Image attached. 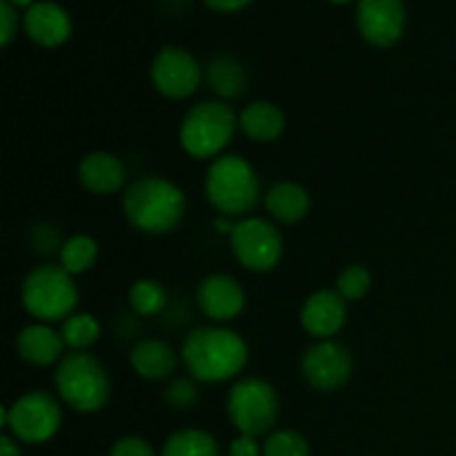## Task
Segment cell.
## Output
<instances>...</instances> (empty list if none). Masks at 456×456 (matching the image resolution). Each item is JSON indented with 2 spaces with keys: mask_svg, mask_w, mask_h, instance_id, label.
<instances>
[{
  "mask_svg": "<svg viewBox=\"0 0 456 456\" xmlns=\"http://www.w3.org/2000/svg\"><path fill=\"white\" fill-rule=\"evenodd\" d=\"M203 80L200 62L183 47H163L151 62V83L156 92L169 101H185L199 89Z\"/></svg>",
  "mask_w": 456,
  "mask_h": 456,
  "instance_id": "30bf717a",
  "label": "cell"
},
{
  "mask_svg": "<svg viewBox=\"0 0 456 456\" xmlns=\"http://www.w3.org/2000/svg\"><path fill=\"white\" fill-rule=\"evenodd\" d=\"M301 370L314 390L334 392L346 386L354 370V359L343 343L319 341L303 354Z\"/></svg>",
  "mask_w": 456,
  "mask_h": 456,
  "instance_id": "8fae6325",
  "label": "cell"
},
{
  "mask_svg": "<svg viewBox=\"0 0 456 456\" xmlns=\"http://www.w3.org/2000/svg\"><path fill=\"white\" fill-rule=\"evenodd\" d=\"M370 288H372V274L365 265H347L337 276V292L347 303L361 301L370 292Z\"/></svg>",
  "mask_w": 456,
  "mask_h": 456,
  "instance_id": "484cf974",
  "label": "cell"
},
{
  "mask_svg": "<svg viewBox=\"0 0 456 456\" xmlns=\"http://www.w3.org/2000/svg\"><path fill=\"white\" fill-rule=\"evenodd\" d=\"M18 34V9L9 0H0V43L7 47Z\"/></svg>",
  "mask_w": 456,
  "mask_h": 456,
  "instance_id": "f1b7e54d",
  "label": "cell"
},
{
  "mask_svg": "<svg viewBox=\"0 0 456 456\" xmlns=\"http://www.w3.org/2000/svg\"><path fill=\"white\" fill-rule=\"evenodd\" d=\"M129 365L147 381H165L176 372L178 356L172 346L160 338H142L129 352Z\"/></svg>",
  "mask_w": 456,
  "mask_h": 456,
  "instance_id": "ac0fdd59",
  "label": "cell"
},
{
  "mask_svg": "<svg viewBox=\"0 0 456 456\" xmlns=\"http://www.w3.org/2000/svg\"><path fill=\"white\" fill-rule=\"evenodd\" d=\"M265 208L274 221L285 223V225H294V223H301L303 218L310 214L312 199L303 185L283 181L276 183V185L267 191Z\"/></svg>",
  "mask_w": 456,
  "mask_h": 456,
  "instance_id": "d6986e66",
  "label": "cell"
},
{
  "mask_svg": "<svg viewBox=\"0 0 456 456\" xmlns=\"http://www.w3.org/2000/svg\"><path fill=\"white\" fill-rule=\"evenodd\" d=\"M205 76H208V85L212 87V92H216L221 98H239L248 85V71L240 65L239 58L230 56V53L214 56L205 69Z\"/></svg>",
  "mask_w": 456,
  "mask_h": 456,
  "instance_id": "44dd1931",
  "label": "cell"
},
{
  "mask_svg": "<svg viewBox=\"0 0 456 456\" xmlns=\"http://www.w3.org/2000/svg\"><path fill=\"white\" fill-rule=\"evenodd\" d=\"M80 185L96 196L116 194L125 187L127 169L118 156L110 151H92L78 165Z\"/></svg>",
  "mask_w": 456,
  "mask_h": 456,
  "instance_id": "2e32d148",
  "label": "cell"
},
{
  "mask_svg": "<svg viewBox=\"0 0 456 456\" xmlns=\"http://www.w3.org/2000/svg\"><path fill=\"white\" fill-rule=\"evenodd\" d=\"M58 265L65 267L71 276L85 274L92 270L98 261V243L87 234H76L61 243L58 252Z\"/></svg>",
  "mask_w": 456,
  "mask_h": 456,
  "instance_id": "7402d4cb",
  "label": "cell"
},
{
  "mask_svg": "<svg viewBox=\"0 0 456 456\" xmlns=\"http://www.w3.org/2000/svg\"><path fill=\"white\" fill-rule=\"evenodd\" d=\"M347 321V301L337 289H319L301 307V325L310 337L328 341Z\"/></svg>",
  "mask_w": 456,
  "mask_h": 456,
  "instance_id": "5bb4252c",
  "label": "cell"
},
{
  "mask_svg": "<svg viewBox=\"0 0 456 456\" xmlns=\"http://www.w3.org/2000/svg\"><path fill=\"white\" fill-rule=\"evenodd\" d=\"M165 399H167V403L172 408L185 410L190 405H194V401L199 399V387H196V383L191 379H176L165 390Z\"/></svg>",
  "mask_w": 456,
  "mask_h": 456,
  "instance_id": "83f0119b",
  "label": "cell"
},
{
  "mask_svg": "<svg viewBox=\"0 0 456 456\" xmlns=\"http://www.w3.org/2000/svg\"><path fill=\"white\" fill-rule=\"evenodd\" d=\"M27 36L40 47H61L71 36V16L52 0H38L22 16Z\"/></svg>",
  "mask_w": 456,
  "mask_h": 456,
  "instance_id": "9a60e30c",
  "label": "cell"
},
{
  "mask_svg": "<svg viewBox=\"0 0 456 456\" xmlns=\"http://www.w3.org/2000/svg\"><path fill=\"white\" fill-rule=\"evenodd\" d=\"M22 307L38 323L67 321L78 305V288L74 276L62 265L45 263L31 270L22 281Z\"/></svg>",
  "mask_w": 456,
  "mask_h": 456,
  "instance_id": "5b68a950",
  "label": "cell"
},
{
  "mask_svg": "<svg viewBox=\"0 0 456 456\" xmlns=\"http://www.w3.org/2000/svg\"><path fill=\"white\" fill-rule=\"evenodd\" d=\"M187 200L176 183L163 176L134 181L123 194V214L129 225L145 234H169L181 225Z\"/></svg>",
  "mask_w": 456,
  "mask_h": 456,
  "instance_id": "7a4b0ae2",
  "label": "cell"
},
{
  "mask_svg": "<svg viewBox=\"0 0 456 456\" xmlns=\"http://www.w3.org/2000/svg\"><path fill=\"white\" fill-rule=\"evenodd\" d=\"M61 405L47 390H31L0 410V423L22 444H45L58 432Z\"/></svg>",
  "mask_w": 456,
  "mask_h": 456,
  "instance_id": "ba28073f",
  "label": "cell"
},
{
  "mask_svg": "<svg viewBox=\"0 0 456 456\" xmlns=\"http://www.w3.org/2000/svg\"><path fill=\"white\" fill-rule=\"evenodd\" d=\"M285 111L270 101H256L239 116V127L256 142H272L285 132Z\"/></svg>",
  "mask_w": 456,
  "mask_h": 456,
  "instance_id": "ffe728a7",
  "label": "cell"
},
{
  "mask_svg": "<svg viewBox=\"0 0 456 456\" xmlns=\"http://www.w3.org/2000/svg\"><path fill=\"white\" fill-rule=\"evenodd\" d=\"M249 3H252V0H205V4H208L209 9H214V12H240V9L248 7Z\"/></svg>",
  "mask_w": 456,
  "mask_h": 456,
  "instance_id": "1f68e13d",
  "label": "cell"
},
{
  "mask_svg": "<svg viewBox=\"0 0 456 456\" xmlns=\"http://www.w3.org/2000/svg\"><path fill=\"white\" fill-rule=\"evenodd\" d=\"M330 3H338V4H343V3H350V0H330Z\"/></svg>",
  "mask_w": 456,
  "mask_h": 456,
  "instance_id": "d590c367",
  "label": "cell"
},
{
  "mask_svg": "<svg viewBox=\"0 0 456 456\" xmlns=\"http://www.w3.org/2000/svg\"><path fill=\"white\" fill-rule=\"evenodd\" d=\"M18 354L22 361L36 365V368H49L61 363L65 356V338L49 323H31L20 330L16 338Z\"/></svg>",
  "mask_w": 456,
  "mask_h": 456,
  "instance_id": "e0dca14e",
  "label": "cell"
},
{
  "mask_svg": "<svg viewBox=\"0 0 456 456\" xmlns=\"http://www.w3.org/2000/svg\"><path fill=\"white\" fill-rule=\"evenodd\" d=\"M234 110L223 101H203L191 107L181 123L178 141L191 159H218L234 138Z\"/></svg>",
  "mask_w": 456,
  "mask_h": 456,
  "instance_id": "8992f818",
  "label": "cell"
},
{
  "mask_svg": "<svg viewBox=\"0 0 456 456\" xmlns=\"http://www.w3.org/2000/svg\"><path fill=\"white\" fill-rule=\"evenodd\" d=\"M163 456H218V444L209 432L185 428L165 441Z\"/></svg>",
  "mask_w": 456,
  "mask_h": 456,
  "instance_id": "603a6c76",
  "label": "cell"
},
{
  "mask_svg": "<svg viewBox=\"0 0 456 456\" xmlns=\"http://www.w3.org/2000/svg\"><path fill=\"white\" fill-rule=\"evenodd\" d=\"M9 3H12L13 4V7H25V9H29L31 7V4H34L36 3V0H9Z\"/></svg>",
  "mask_w": 456,
  "mask_h": 456,
  "instance_id": "e575fe53",
  "label": "cell"
},
{
  "mask_svg": "<svg viewBox=\"0 0 456 456\" xmlns=\"http://www.w3.org/2000/svg\"><path fill=\"white\" fill-rule=\"evenodd\" d=\"M205 194L221 216H245L261 199L258 174L243 156L225 154L214 159L205 176Z\"/></svg>",
  "mask_w": 456,
  "mask_h": 456,
  "instance_id": "3957f363",
  "label": "cell"
},
{
  "mask_svg": "<svg viewBox=\"0 0 456 456\" xmlns=\"http://www.w3.org/2000/svg\"><path fill=\"white\" fill-rule=\"evenodd\" d=\"M232 254L249 272H270L283 258V234L274 223L249 216L234 225L230 236Z\"/></svg>",
  "mask_w": 456,
  "mask_h": 456,
  "instance_id": "9c48e42d",
  "label": "cell"
},
{
  "mask_svg": "<svg viewBox=\"0 0 456 456\" xmlns=\"http://www.w3.org/2000/svg\"><path fill=\"white\" fill-rule=\"evenodd\" d=\"M403 0H359L356 3V25L361 36L374 47H392L405 31Z\"/></svg>",
  "mask_w": 456,
  "mask_h": 456,
  "instance_id": "7c38bea8",
  "label": "cell"
},
{
  "mask_svg": "<svg viewBox=\"0 0 456 456\" xmlns=\"http://www.w3.org/2000/svg\"><path fill=\"white\" fill-rule=\"evenodd\" d=\"M230 456H261V448L256 444V436L240 435L239 439L232 441Z\"/></svg>",
  "mask_w": 456,
  "mask_h": 456,
  "instance_id": "4dcf8cb0",
  "label": "cell"
},
{
  "mask_svg": "<svg viewBox=\"0 0 456 456\" xmlns=\"http://www.w3.org/2000/svg\"><path fill=\"white\" fill-rule=\"evenodd\" d=\"M196 303L214 323H227L245 310V289L234 276L209 274L196 289Z\"/></svg>",
  "mask_w": 456,
  "mask_h": 456,
  "instance_id": "4fadbf2b",
  "label": "cell"
},
{
  "mask_svg": "<svg viewBox=\"0 0 456 456\" xmlns=\"http://www.w3.org/2000/svg\"><path fill=\"white\" fill-rule=\"evenodd\" d=\"M0 456H20V450H18L16 441L12 436H0Z\"/></svg>",
  "mask_w": 456,
  "mask_h": 456,
  "instance_id": "d6a6232c",
  "label": "cell"
},
{
  "mask_svg": "<svg viewBox=\"0 0 456 456\" xmlns=\"http://www.w3.org/2000/svg\"><path fill=\"white\" fill-rule=\"evenodd\" d=\"M214 225L218 227V232H221V234L232 236V232H234V223H232L230 216H218L216 221H214Z\"/></svg>",
  "mask_w": 456,
  "mask_h": 456,
  "instance_id": "836d02e7",
  "label": "cell"
},
{
  "mask_svg": "<svg viewBox=\"0 0 456 456\" xmlns=\"http://www.w3.org/2000/svg\"><path fill=\"white\" fill-rule=\"evenodd\" d=\"M127 298L134 314L142 316V319L159 316L165 310V305H167V292H165V288L156 279H138L129 288Z\"/></svg>",
  "mask_w": 456,
  "mask_h": 456,
  "instance_id": "cb8c5ba5",
  "label": "cell"
},
{
  "mask_svg": "<svg viewBox=\"0 0 456 456\" xmlns=\"http://www.w3.org/2000/svg\"><path fill=\"white\" fill-rule=\"evenodd\" d=\"M111 456H156V452L141 436H123L111 448Z\"/></svg>",
  "mask_w": 456,
  "mask_h": 456,
  "instance_id": "f546056e",
  "label": "cell"
},
{
  "mask_svg": "<svg viewBox=\"0 0 456 456\" xmlns=\"http://www.w3.org/2000/svg\"><path fill=\"white\" fill-rule=\"evenodd\" d=\"M56 392L71 410L83 414L98 412L111 395L110 374L105 365L89 352H69L53 372Z\"/></svg>",
  "mask_w": 456,
  "mask_h": 456,
  "instance_id": "277c9868",
  "label": "cell"
},
{
  "mask_svg": "<svg viewBox=\"0 0 456 456\" xmlns=\"http://www.w3.org/2000/svg\"><path fill=\"white\" fill-rule=\"evenodd\" d=\"M101 321L94 314H71L69 319L62 321V338L71 352H85L101 338Z\"/></svg>",
  "mask_w": 456,
  "mask_h": 456,
  "instance_id": "d4e9b609",
  "label": "cell"
},
{
  "mask_svg": "<svg viewBox=\"0 0 456 456\" xmlns=\"http://www.w3.org/2000/svg\"><path fill=\"white\" fill-rule=\"evenodd\" d=\"M265 456H310V445L303 435L294 430H281L267 436L263 445Z\"/></svg>",
  "mask_w": 456,
  "mask_h": 456,
  "instance_id": "4316f807",
  "label": "cell"
},
{
  "mask_svg": "<svg viewBox=\"0 0 456 456\" xmlns=\"http://www.w3.org/2000/svg\"><path fill=\"white\" fill-rule=\"evenodd\" d=\"M227 414L240 435H267L279 421V392L265 379H240L227 395Z\"/></svg>",
  "mask_w": 456,
  "mask_h": 456,
  "instance_id": "52a82bcc",
  "label": "cell"
},
{
  "mask_svg": "<svg viewBox=\"0 0 456 456\" xmlns=\"http://www.w3.org/2000/svg\"><path fill=\"white\" fill-rule=\"evenodd\" d=\"M181 359L194 381L225 383L243 372L249 361V347L234 330L203 325L185 337Z\"/></svg>",
  "mask_w": 456,
  "mask_h": 456,
  "instance_id": "6da1fadb",
  "label": "cell"
}]
</instances>
